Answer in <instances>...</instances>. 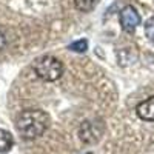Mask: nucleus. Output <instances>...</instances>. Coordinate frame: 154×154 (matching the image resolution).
Masks as SVG:
<instances>
[{
  "label": "nucleus",
  "instance_id": "9",
  "mask_svg": "<svg viewBox=\"0 0 154 154\" xmlns=\"http://www.w3.org/2000/svg\"><path fill=\"white\" fill-rule=\"evenodd\" d=\"M145 34L151 42H154V16L145 23Z\"/></svg>",
  "mask_w": 154,
  "mask_h": 154
},
{
  "label": "nucleus",
  "instance_id": "6",
  "mask_svg": "<svg viewBox=\"0 0 154 154\" xmlns=\"http://www.w3.org/2000/svg\"><path fill=\"white\" fill-rule=\"evenodd\" d=\"M14 145V139L12 134L6 130H0V152H6Z\"/></svg>",
  "mask_w": 154,
  "mask_h": 154
},
{
  "label": "nucleus",
  "instance_id": "8",
  "mask_svg": "<svg viewBox=\"0 0 154 154\" xmlns=\"http://www.w3.org/2000/svg\"><path fill=\"white\" fill-rule=\"evenodd\" d=\"M69 49L75 51V53H85V51L88 49V42L83 40V38H82V40H77V42L69 45Z\"/></svg>",
  "mask_w": 154,
  "mask_h": 154
},
{
  "label": "nucleus",
  "instance_id": "3",
  "mask_svg": "<svg viewBox=\"0 0 154 154\" xmlns=\"http://www.w3.org/2000/svg\"><path fill=\"white\" fill-rule=\"evenodd\" d=\"M119 19H120V26H122V29L126 31V32H133V31L139 26V25H140V16H139L137 9H136L134 6H131V5L125 6V8L120 11Z\"/></svg>",
  "mask_w": 154,
  "mask_h": 154
},
{
  "label": "nucleus",
  "instance_id": "4",
  "mask_svg": "<svg viewBox=\"0 0 154 154\" xmlns=\"http://www.w3.org/2000/svg\"><path fill=\"white\" fill-rule=\"evenodd\" d=\"M136 112L142 120L154 122V97H149L143 102H140L136 108Z\"/></svg>",
  "mask_w": 154,
  "mask_h": 154
},
{
  "label": "nucleus",
  "instance_id": "5",
  "mask_svg": "<svg viewBox=\"0 0 154 154\" xmlns=\"http://www.w3.org/2000/svg\"><path fill=\"white\" fill-rule=\"evenodd\" d=\"M100 134H102V133H97L96 123H91V122L83 123L82 128H80V139L83 140V142H88V143L97 142Z\"/></svg>",
  "mask_w": 154,
  "mask_h": 154
},
{
  "label": "nucleus",
  "instance_id": "2",
  "mask_svg": "<svg viewBox=\"0 0 154 154\" xmlns=\"http://www.w3.org/2000/svg\"><path fill=\"white\" fill-rule=\"evenodd\" d=\"M34 72L45 82H54L63 74V63L57 57L46 54L34 62Z\"/></svg>",
  "mask_w": 154,
  "mask_h": 154
},
{
  "label": "nucleus",
  "instance_id": "1",
  "mask_svg": "<svg viewBox=\"0 0 154 154\" xmlns=\"http://www.w3.org/2000/svg\"><path fill=\"white\" fill-rule=\"evenodd\" d=\"M49 116L42 109H25L17 116L16 128L23 139H37L48 128Z\"/></svg>",
  "mask_w": 154,
  "mask_h": 154
},
{
  "label": "nucleus",
  "instance_id": "7",
  "mask_svg": "<svg viewBox=\"0 0 154 154\" xmlns=\"http://www.w3.org/2000/svg\"><path fill=\"white\" fill-rule=\"evenodd\" d=\"M99 2L100 0H74V5L82 12H89L99 5Z\"/></svg>",
  "mask_w": 154,
  "mask_h": 154
}]
</instances>
